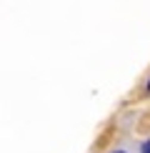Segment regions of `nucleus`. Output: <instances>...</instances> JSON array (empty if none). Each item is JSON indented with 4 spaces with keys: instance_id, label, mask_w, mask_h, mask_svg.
Returning <instances> with one entry per match:
<instances>
[{
    "instance_id": "1",
    "label": "nucleus",
    "mask_w": 150,
    "mask_h": 153,
    "mask_svg": "<svg viewBox=\"0 0 150 153\" xmlns=\"http://www.w3.org/2000/svg\"><path fill=\"white\" fill-rule=\"evenodd\" d=\"M140 153H150V138H148L145 143H143V148H140Z\"/></svg>"
},
{
    "instance_id": "2",
    "label": "nucleus",
    "mask_w": 150,
    "mask_h": 153,
    "mask_svg": "<svg viewBox=\"0 0 150 153\" xmlns=\"http://www.w3.org/2000/svg\"><path fill=\"white\" fill-rule=\"evenodd\" d=\"M148 93H150V83H148Z\"/></svg>"
},
{
    "instance_id": "3",
    "label": "nucleus",
    "mask_w": 150,
    "mask_h": 153,
    "mask_svg": "<svg viewBox=\"0 0 150 153\" xmlns=\"http://www.w3.org/2000/svg\"><path fill=\"white\" fill-rule=\"evenodd\" d=\"M115 153H123V151H115Z\"/></svg>"
}]
</instances>
